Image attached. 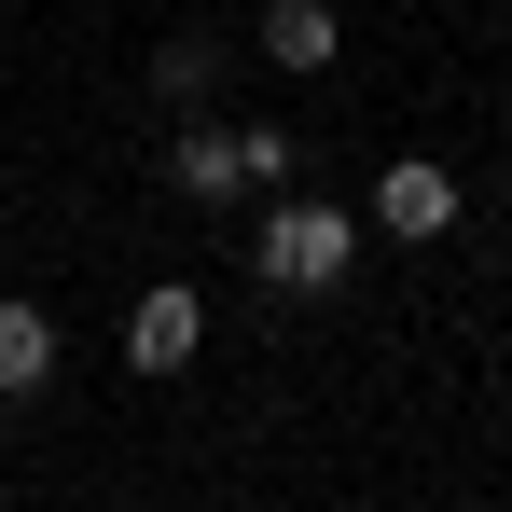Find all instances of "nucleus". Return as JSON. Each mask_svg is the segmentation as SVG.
Listing matches in <instances>:
<instances>
[{
  "mask_svg": "<svg viewBox=\"0 0 512 512\" xmlns=\"http://www.w3.org/2000/svg\"><path fill=\"white\" fill-rule=\"evenodd\" d=\"M42 374H56V319L42 305H0V402H28Z\"/></svg>",
  "mask_w": 512,
  "mask_h": 512,
  "instance_id": "423d86ee",
  "label": "nucleus"
},
{
  "mask_svg": "<svg viewBox=\"0 0 512 512\" xmlns=\"http://www.w3.org/2000/svg\"><path fill=\"white\" fill-rule=\"evenodd\" d=\"M194 346H208V305H194V291H139V305H125V360H139V374H180Z\"/></svg>",
  "mask_w": 512,
  "mask_h": 512,
  "instance_id": "7ed1b4c3",
  "label": "nucleus"
},
{
  "mask_svg": "<svg viewBox=\"0 0 512 512\" xmlns=\"http://www.w3.org/2000/svg\"><path fill=\"white\" fill-rule=\"evenodd\" d=\"M374 222H388L402 250H429V236H457V180H443V167H388V180H374Z\"/></svg>",
  "mask_w": 512,
  "mask_h": 512,
  "instance_id": "20e7f679",
  "label": "nucleus"
},
{
  "mask_svg": "<svg viewBox=\"0 0 512 512\" xmlns=\"http://www.w3.org/2000/svg\"><path fill=\"white\" fill-rule=\"evenodd\" d=\"M167 167H180L194 208H236V194H263V180H291V139H277V125H194Z\"/></svg>",
  "mask_w": 512,
  "mask_h": 512,
  "instance_id": "f257e3e1",
  "label": "nucleus"
},
{
  "mask_svg": "<svg viewBox=\"0 0 512 512\" xmlns=\"http://www.w3.org/2000/svg\"><path fill=\"white\" fill-rule=\"evenodd\" d=\"M153 84H167V97H180V111H194V97L222 84V42H208V28H180L167 56H153Z\"/></svg>",
  "mask_w": 512,
  "mask_h": 512,
  "instance_id": "0eeeda50",
  "label": "nucleus"
},
{
  "mask_svg": "<svg viewBox=\"0 0 512 512\" xmlns=\"http://www.w3.org/2000/svg\"><path fill=\"white\" fill-rule=\"evenodd\" d=\"M250 42H263V56H277V70H333V56H346L333 0H277V14H263V28H250Z\"/></svg>",
  "mask_w": 512,
  "mask_h": 512,
  "instance_id": "39448f33",
  "label": "nucleus"
},
{
  "mask_svg": "<svg viewBox=\"0 0 512 512\" xmlns=\"http://www.w3.org/2000/svg\"><path fill=\"white\" fill-rule=\"evenodd\" d=\"M250 263L277 277V291H333L346 263H360V208H277Z\"/></svg>",
  "mask_w": 512,
  "mask_h": 512,
  "instance_id": "f03ea898",
  "label": "nucleus"
},
{
  "mask_svg": "<svg viewBox=\"0 0 512 512\" xmlns=\"http://www.w3.org/2000/svg\"><path fill=\"white\" fill-rule=\"evenodd\" d=\"M0 250H14V222H0Z\"/></svg>",
  "mask_w": 512,
  "mask_h": 512,
  "instance_id": "6e6552de",
  "label": "nucleus"
}]
</instances>
